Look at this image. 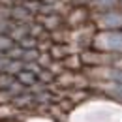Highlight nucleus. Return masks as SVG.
<instances>
[{
    "mask_svg": "<svg viewBox=\"0 0 122 122\" xmlns=\"http://www.w3.org/2000/svg\"><path fill=\"white\" fill-rule=\"evenodd\" d=\"M66 122H122V105L105 100V96H92L81 102Z\"/></svg>",
    "mask_w": 122,
    "mask_h": 122,
    "instance_id": "nucleus-1",
    "label": "nucleus"
},
{
    "mask_svg": "<svg viewBox=\"0 0 122 122\" xmlns=\"http://www.w3.org/2000/svg\"><path fill=\"white\" fill-rule=\"evenodd\" d=\"M90 47L100 53H118L122 55V32L103 30L100 34H94Z\"/></svg>",
    "mask_w": 122,
    "mask_h": 122,
    "instance_id": "nucleus-2",
    "label": "nucleus"
},
{
    "mask_svg": "<svg viewBox=\"0 0 122 122\" xmlns=\"http://www.w3.org/2000/svg\"><path fill=\"white\" fill-rule=\"evenodd\" d=\"M90 21V10L86 6H75L71 8V11L64 17V23H66V28L73 30V28H79L83 25H86Z\"/></svg>",
    "mask_w": 122,
    "mask_h": 122,
    "instance_id": "nucleus-3",
    "label": "nucleus"
},
{
    "mask_svg": "<svg viewBox=\"0 0 122 122\" xmlns=\"http://www.w3.org/2000/svg\"><path fill=\"white\" fill-rule=\"evenodd\" d=\"M23 122H56L55 118H51V117H45V115H32V117H28V118H25Z\"/></svg>",
    "mask_w": 122,
    "mask_h": 122,
    "instance_id": "nucleus-4",
    "label": "nucleus"
}]
</instances>
